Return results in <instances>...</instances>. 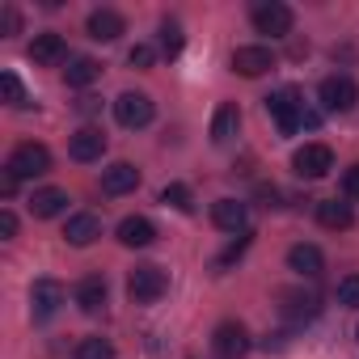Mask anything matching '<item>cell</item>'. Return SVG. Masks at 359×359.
Listing matches in <instances>:
<instances>
[{
    "mask_svg": "<svg viewBox=\"0 0 359 359\" xmlns=\"http://www.w3.org/2000/svg\"><path fill=\"white\" fill-rule=\"evenodd\" d=\"M64 304V283L60 279H34L30 287V317L34 321H51Z\"/></svg>",
    "mask_w": 359,
    "mask_h": 359,
    "instance_id": "ba28073f",
    "label": "cell"
},
{
    "mask_svg": "<svg viewBox=\"0 0 359 359\" xmlns=\"http://www.w3.org/2000/svg\"><path fill=\"white\" fill-rule=\"evenodd\" d=\"M266 114L275 118V127H279L283 135H296L300 127H317V110H304V102H300V93H296L292 85L275 89V93L266 97Z\"/></svg>",
    "mask_w": 359,
    "mask_h": 359,
    "instance_id": "6da1fadb",
    "label": "cell"
},
{
    "mask_svg": "<svg viewBox=\"0 0 359 359\" xmlns=\"http://www.w3.org/2000/svg\"><path fill=\"white\" fill-rule=\"evenodd\" d=\"M237 127H241V110H237V102H220L216 114H212V140H216V144H229V140L237 135Z\"/></svg>",
    "mask_w": 359,
    "mask_h": 359,
    "instance_id": "44dd1931",
    "label": "cell"
},
{
    "mask_svg": "<svg viewBox=\"0 0 359 359\" xmlns=\"http://www.w3.org/2000/svg\"><path fill=\"white\" fill-rule=\"evenodd\" d=\"M292 169L300 173V177H325L330 169H334V152H330V144H304V148H296L292 152Z\"/></svg>",
    "mask_w": 359,
    "mask_h": 359,
    "instance_id": "52a82bcc",
    "label": "cell"
},
{
    "mask_svg": "<svg viewBox=\"0 0 359 359\" xmlns=\"http://www.w3.org/2000/svg\"><path fill=\"white\" fill-rule=\"evenodd\" d=\"M18 237V216L5 208V212H0V241H13Z\"/></svg>",
    "mask_w": 359,
    "mask_h": 359,
    "instance_id": "d6a6232c",
    "label": "cell"
},
{
    "mask_svg": "<svg viewBox=\"0 0 359 359\" xmlns=\"http://www.w3.org/2000/svg\"><path fill=\"white\" fill-rule=\"evenodd\" d=\"M161 203L173 208V212H191V208H195V195H191V187H182V182H169V187L161 191Z\"/></svg>",
    "mask_w": 359,
    "mask_h": 359,
    "instance_id": "4316f807",
    "label": "cell"
},
{
    "mask_svg": "<svg viewBox=\"0 0 359 359\" xmlns=\"http://www.w3.org/2000/svg\"><path fill=\"white\" fill-rule=\"evenodd\" d=\"M0 89H5V102H9V106H26V89H22V81H18V72H5V76H0Z\"/></svg>",
    "mask_w": 359,
    "mask_h": 359,
    "instance_id": "83f0119b",
    "label": "cell"
},
{
    "mask_svg": "<svg viewBox=\"0 0 359 359\" xmlns=\"http://www.w3.org/2000/svg\"><path fill=\"white\" fill-rule=\"evenodd\" d=\"M76 359H114V346H110V338H102V334H89V338H81L76 342V351H72Z\"/></svg>",
    "mask_w": 359,
    "mask_h": 359,
    "instance_id": "d4e9b609",
    "label": "cell"
},
{
    "mask_svg": "<svg viewBox=\"0 0 359 359\" xmlns=\"http://www.w3.org/2000/svg\"><path fill=\"white\" fill-rule=\"evenodd\" d=\"M22 30V18H18V9H5V39L9 34H18Z\"/></svg>",
    "mask_w": 359,
    "mask_h": 359,
    "instance_id": "e575fe53",
    "label": "cell"
},
{
    "mask_svg": "<svg viewBox=\"0 0 359 359\" xmlns=\"http://www.w3.org/2000/svg\"><path fill=\"white\" fill-rule=\"evenodd\" d=\"M317 224H321V229H330V233H346V229L355 224V212H351V203L321 199V203H317Z\"/></svg>",
    "mask_w": 359,
    "mask_h": 359,
    "instance_id": "e0dca14e",
    "label": "cell"
},
{
    "mask_svg": "<svg viewBox=\"0 0 359 359\" xmlns=\"http://www.w3.org/2000/svg\"><path fill=\"white\" fill-rule=\"evenodd\" d=\"M245 250H250V233H237V241H233V245H229V250H224V254L216 258V271H224V266H233V262H237V258H241Z\"/></svg>",
    "mask_w": 359,
    "mask_h": 359,
    "instance_id": "f1b7e54d",
    "label": "cell"
},
{
    "mask_svg": "<svg viewBox=\"0 0 359 359\" xmlns=\"http://www.w3.org/2000/svg\"><path fill=\"white\" fill-rule=\"evenodd\" d=\"M85 26H89V39H97V43H114V39L127 30L123 13H114V9H93Z\"/></svg>",
    "mask_w": 359,
    "mask_h": 359,
    "instance_id": "2e32d148",
    "label": "cell"
},
{
    "mask_svg": "<svg viewBox=\"0 0 359 359\" xmlns=\"http://www.w3.org/2000/svg\"><path fill=\"white\" fill-rule=\"evenodd\" d=\"M18 182H22V177H18V173L5 165V173H0V195H5V199H13V195H18Z\"/></svg>",
    "mask_w": 359,
    "mask_h": 359,
    "instance_id": "836d02e7",
    "label": "cell"
},
{
    "mask_svg": "<svg viewBox=\"0 0 359 359\" xmlns=\"http://www.w3.org/2000/svg\"><path fill=\"white\" fill-rule=\"evenodd\" d=\"M64 55H68V47H64V39H60L55 30H47V34H34V43H30V60H34V64L51 68V64H60Z\"/></svg>",
    "mask_w": 359,
    "mask_h": 359,
    "instance_id": "ffe728a7",
    "label": "cell"
},
{
    "mask_svg": "<svg viewBox=\"0 0 359 359\" xmlns=\"http://www.w3.org/2000/svg\"><path fill=\"white\" fill-rule=\"evenodd\" d=\"M135 187H140V169H135L131 161H114L110 169H102V191H106V195L118 199V195H131Z\"/></svg>",
    "mask_w": 359,
    "mask_h": 359,
    "instance_id": "30bf717a",
    "label": "cell"
},
{
    "mask_svg": "<svg viewBox=\"0 0 359 359\" xmlns=\"http://www.w3.org/2000/svg\"><path fill=\"white\" fill-rule=\"evenodd\" d=\"M258 199H266V208H279V191L275 187H258Z\"/></svg>",
    "mask_w": 359,
    "mask_h": 359,
    "instance_id": "d590c367",
    "label": "cell"
},
{
    "mask_svg": "<svg viewBox=\"0 0 359 359\" xmlns=\"http://www.w3.org/2000/svg\"><path fill=\"white\" fill-rule=\"evenodd\" d=\"M106 296H110V287H106L102 275H85V279L76 283V304H81V313H102V309H106Z\"/></svg>",
    "mask_w": 359,
    "mask_h": 359,
    "instance_id": "d6986e66",
    "label": "cell"
},
{
    "mask_svg": "<svg viewBox=\"0 0 359 359\" xmlns=\"http://www.w3.org/2000/svg\"><path fill=\"white\" fill-rule=\"evenodd\" d=\"M97 106H102V102H97V97H81V102H76V110H81V114H93V110H97Z\"/></svg>",
    "mask_w": 359,
    "mask_h": 359,
    "instance_id": "8d00e7d4",
    "label": "cell"
},
{
    "mask_svg": "<svg viewBox=\"0 0 359 359\" xmlns=\"http://www.w3.org/2000/svg\"><path fill=\"white\" fill-rule=\"evenodd\" d=\"M118 241L127 250H144V245L156 241V224L148 216H127V220H118Z\"/></svg>",
    "mask_w": 359,
    "mask_h": 359,
    "instance_id": "9a60e30c",
    "label": "cell"
},
{
    "mask_svg": "<svg viewBox=\"0 0 359 359\" xmlns=\"http://www.w3.org/2000/svg\"><path fill=\"white\" fill-rule=\"evenodd\" d=\"M152 114H156V106H152L148 93H123V97L114 102V118H118V127H127V131L148 127Z\"/></svg>",
    "mask_w": 359,
    "mask_h": 359,
    "instance_id": "8992f818",
    "label": "cell"
},
{
    "mask_svg": "<svg viewBox=\"0 0 359 359\" xmlns=\"http://www.w3.org/2000/svg\"><path fill=\"white\" fill-rule=\"evenodd\" d=\"M68 208V191H60V187H43V191H34V199H30V212L39 216V220H51V216H60Z\"/></svg>",
    "mask_w": 359,
    "mask_h": 359,
    "instance_id": "603a6c76",
    "label": "cell"
},
{
    "mask_svg": "<svg viewBox=\"0 0 359 359\" xmlns=\"http://www.w3.org/2000/svg\"><path fill=\"white\" fill-rule=\"evenodd\" d=\"M250 22H254V30H258V34L287 39V34H292V26H296V13H292L287 5H279V0H262V5H254Z\"/></svg>",
    "mask_w": 359,
    "mask_h": 359,
    "instance_id": "3957f363",
    "label": "cell"
},
{
    "mask_svg": "<svg viewBox=\"0 0 359 359\" xmlns=\"http://www.w3.org/2000/svg\"><path fill=\"white\" fill-rule=\"evenodd\" d=\"M287 266H292L296 275H304V279H317V275H321V266H325V258H321V250H317V245L300 241V245H292V250H287Z\"/></svg>",
    "mask_w": 359,
    "mask_h": 359,
    "instance_id": "ac0fdd59",
    "label": "cell"
},
{
    "mask_svg": "<svg viewBox=\"0 0 359 359\" xmlns=\"http://www.w3.org/2000/svg\"><path fill=\"white\" fill-rule=\"evenodd\" d=\"M165 292H169V275H165L161 266H152V262H144V266H135V271L127 275V296H131V304H156Z\"/></svg>",
    "mask_w": 359,
    "mask_h": 359,
    "instance_id": "7a4b0ae2",
    "label": "cell"
},
{
    "mask_svg": "<svg viewBox=\"0 0 359 359\" xmlns=\"http://www.w3.org/2000/svg\"><path fill=\"white\" fill-rule=\"evenodd\" d=\"M338 304H346V309H359V275H346V279H338Z\"/></svg>",
    "mask_w": 359,
    "mask_h": 359,
    "instance_id": "f546056e",
    "label": "cell"
},
{
    "mask_svg": "<svg viewBox=\"0 0 359 359\" xmlns=\"http://www.w3.org/2000/svg\"><path fill=\"white\" fill-rule=\"evenodd\" d=\"M102 76V64L97 60H89V55H76L68 68H64V81L72 85V89H85V85H93Z\"/></svg>",
    "mask_w": 359,
    "mask_h": 359,
    "instance_id": "cb8c5ba5",
    "label": "cell"
},
{
    "mask_svg": "<svg viewBox=\"0 0 359 359\" xmlns=\"http://www.w3.org/2000/svg\"><path fill=\"white\" fill-rule=\"evenodd\" d=\"M342 195H346V199H359V165H351V169L342 173Z\"/></svg>",
    "mask_w": 359,
    "mask_h": 359,
    "instance_id": "1f68e13d",
    "label": "cell"
},
{
    "mask_svg": "<svg viewBox=\"0 0 359 359\" xmlns=\"http://www.w3.org/2000/svg\"><path fill=\"white\" fill-rule=\"evenodd\" d=\"M279 309L287 321H309V317H317V296L313 292H279Z\"/></svg>",
    "mask_w": 359,
    "mask_h": 359,
    "instance_id": "7402d4cb",
    "label": "cell"
},
{
    "mask_svg": "<svg viewBox=\"0 0 359 359\" xmlns=\"http://www.w3.org/2000/svg\"><path fill=\"white\" fill-rule=\"evenodd\" d=\"M68 152H72V161H102V152H106V131H102V127H81V131L68 140Z\"/></svg>",
    "mask_w": 359,
    "mask_h": 359,
    "instance_id": "7c38bea8",
    "label": "cell"
},
{
    "mask_svg": "<svg viewBox=\"0 0 359 359\" xmlns=\"http://www.w3.org/2000/svg\"><path fill=\"white\" fill-rule=\"evenodd\" d=\"M317 102H321V110H330V114H346V110H355V102H359V85L351 81V76H325L321 81V89H317Z\"/></svg>",
    "mask_w": 359,
    "mask_h": 359,
    "instance_id": "277c9868",
    "label": "cell"
},
{
    "mask_svg": "<svg viewBox=\"0 0 359 359\" xmlns=\"http://www.w3.org/2000/svg\"><path fill=\"white\" fill-rule=\"evenodd\" d=\"M250 330L241 325V321H220L216 325V334H212V351L220 355V359H245L250 355Z\"/></svg>",
    "mask_w": 359,
    "mask_h": 359,
    "instance_id": "5b68a950",
    "label": "cell"
},
{
    "mask_svg": "<svg viewBox=\"0 0 359 359\" xmlns=\"http://www.w3.org/2000/svg\"><path fill=\"white\" fill-rule=\"evenodd\" d=\"M97 237H102V220H97L93 212H76V216L64 224V241H68V245H76V250L93 245Z\"/></svg>",
    "mask_w": 359,
    "mask_h": 359,
    "instance_id": "4fadbf2b",
    "label": "cell"
},
{
    "mask_svg": "<svg viewBox=\"0 0 359 359\" xmlns=\"http://www.w3.org/2000/svg\"><path fill=\"white\" fill-rule=\"evenodd\" d=\"M152 60H156V51H152L148 43H135V47L127 51V64H131V68H140V72H148V68H152Z\"/></svg>",
    "mask_w": 359,
    "mask_h": 359,
    "instance_id": "4dcf8cb0",
    "label": "cell"
},
{
    "mask_svg": "<svg viewBox=\"0 0 359 359\" xmlns=\"http://www.w3.org/2000/svg\"><path fill=\"white\" fill-rule=\"evenodd\" d=\"M245 220H250V208L241 199H216L212 203V224L216 229H224V233H250Z\"/></svg>",
    "mask_w": 359,
    "mask_h": 359,
    "instance_id": "8fae6325",
    "label": "cell"
},
{
    "mask_svg": "<svg viewBox=\"0 0 359 359\" xmlns=\"http://www.w3.org/2000/svg\"><path fill=\"white\" fill-rule=\"evenodd\" d=\"M9 169H13L18 177H43V173L51 169V152H47V144H18L13 156H9Z\"/></svg>",
    "mask_w": 359,
    "mask_h": 359,
    "instance_id": "9c48e42d",
    "label": "cell"
},
{
    "mask_svg": "<svg viewBox=\"0 0 359 359\" xmlns=\"http://www.w3.org/2000/svg\"><path fill=\"white\" fill-rule=\"evenodd\" d=\"M182 43H187V39H182V26L165 18V22H161V55H165V60H177V55H182Z\"/></svg>",
    "mask_w": 359,
    "mask_h": 359,
    "instance_id": "484cf974",
    "label": "cell"
},
{
    "mask_svg": "<svg viewBox=\"0 0 359 359\" xmlns=\"http://www.w3.org/2000/svg\"><path fill=\"white\" fill-rule=\"evenodd\" d=\"M271 68H275V55L266 47H237L233 51V72H241V76H262Z\"/></svg>",
    "mask_w": 359,
    "mask_h": 359,
    "instance_id": "5bb4252c",
    "label": "cell"
}]
</instances>
